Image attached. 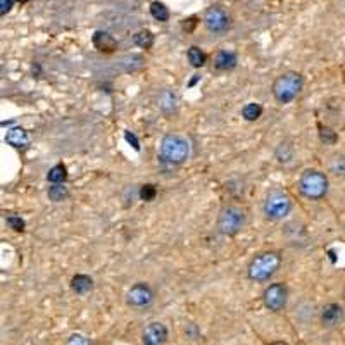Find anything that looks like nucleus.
Masks as SVG:
<instances>
[{
	"label": "nucleus",
	"mask_w": 345,
	"mask_h": 345,
	"mask_svg": "<svg viewBox=\"0 0 345 345\" xmlns=\"http://www.w3.org/2000/svg\"><path fill=\"white\" fill-rule=\"evenodd\" d=\"M159 157L167 164H183L190 157V142L187 137L178 133H169L161 140L159 145Z\"/></svg>",
	"instance_id": "obj_1"
},
{
	"label": "nucleus",
	"mask_w": 345,
	"mask_h": 345,
	"mask_svg": "<svg viewBox=\"0 0 345 345\" xmlns=\"http://www.w3.org/2000/svg\"><path fill=\"white\" fill-rule=\"evenodd\" d=\"M304 88V78L302 74L295 73V71H288L278 76L273 83V95H275L276 102L281 106L293 102L297 99L298 94Z\"/></svg>",
	"instance_id": "obj_2"
},
{
	"label": "nucleus",
	"mask_w": 345,
	"mask_h": 345,
	"mask_svg": "<svg viewBox=\"0 0 345 345\" xmlns=\"http://www.w3.org/2000/svg\"><path fill=\"white\" fill-rule=\"evenodd\" d=\"M281 264V257L278 252H261L250 261L249 268H247V275L252 281H268L278 271Z\"/></svg>",
	"instance_id": "obj_3"
},
{
	"label": "nucleus",
	"mask_w": 345,
	"mask_h": 345,
	"mask_svg": "<svg viewBox=\"0 0 345 345\" xmlns=\"http://www.w3.org/2000/svg\"><path fill=\"white\" fill-rule=\"evenodd\" d=\"M298 190L309 200H319L328 193V178L318 169H306L298 180Z\"/></svg>",
	"instance_id": "obj_4"
},
{
	"label": "nucleus",
	"mask_w": 345,
	"mask_h": 345,
	"mask_svg": "<svg viewBox=\"0 0 345 345\" xmlns=\"http://www.w3.org/2000/svg\"><path fill=\"white\" fill-rule=\"evenodd\" d=\"M245 226V212L238 205H225L218 216V230L226 237H235Z\"/></svg>",
	"instance_id": "obj_5"
},
{
	"label": "nucleus",
	"mask_w": 345,
	"mask_h": 345,
	"mask_svg": "<svg viewBox=\"0 0 345 345\" xmlns=\"http://www.w3.org/2000/svg\"><path fill=\"white\" fill-rule=\"evenodd\" d=\"M292 211V199L287 192L283 190H271L268 193L266 200H264V214L268 220L278 221L287 218Z\"/></svg>",
	"instance_id": "obj_6"
},
{
	"label": "nucleus",
	"mask_w": 345,
	"mask_h": 345,
	"mask_svg": "<svg viewBox=\"0 0 345 345\" xmlns=\"http://www.w3.org/2000/svg\"><path fill=\"white\" fill-rule=\"evenodd\" d=\"M154 300H155L154 290L150 288V285L144 283V281L135 283L133 287L128 290V293H126V304L135 311L149 309V307L154 304Z\"/></svg>",
	"instance_id": "obj_7"
},
{
	"label": "nucleus",
	"mask_w": 345,
	"mask_h": 345,
	"mask_svg": "<svg viewBox=\"0 0 345 345\" xmlns=\"http://www.w3.org/2000/svg\"><path fill=\"white\" fill-rule=\"evenodd\" d=\"M263 302L271 313H280L287 307L288 288L285 283H271L263 292Z\"/></svg>",
	"instance_id": "obj_8"
},
{
	"label": "nucleus",
	"mask_w": 345,
	"mask_h": 345,
	"mask_svg": "<svg viewBox=\"0 0 345 345\" xmlns=\"http://www.w3.org/2000/svg\"><path fill=\"white\" fill-rule=\"evenodd\" d=\"M169 340V330L161 321L149 323L142 331V343L144 345H166Z\"/></svg>",
	"instance_id": "obj_9"
},
{
	"label": "nucleus",
	"mask_w": 345,
	"mask_h": 345,
	"mask_svg": "<svg viewBox=\"0 0 345 345\" xmlns=\"http://www.w3.org/2000/svg\"><path fill=\"white\" fill-rule=\"evenodd\" d=\"M204 24L211 33H225L230 28V16L221 7H212L205 12Z\"/></svg>",
	"instance_id": "obj_10"
},
{
	"label": "nucleus",
	"mask_w": 345,
	"mask_h": 345,
	"mask_svg": "<svg viewBox=\"0 0 345 345\" xmlns=\"http://www.w3.org/2000/svg\"><path fill=\"white\" fill-rule=\"evenodd\" d=\"M342 321H343V307H342V304L331 302V304H326L321 309V323H323V326L336 328V326L342 325Z\"/></svg>",
	"instance_id": "obj_11"
},
{
	"label": "nucleus",
	"mask_w": 345,
	"mask_h": 345,
	"mask_svg": "<svg viewBox=\"0 0 345 345\" xmlns=\"http://www.w3.org/2000/svg\"><path fill=\"white\" fill-rule=\"evenodd\" d=\"M92 44H94V47L102 54H112L117 50V40L111 35V33L102 31V29H99V31L94 33Z\"/></svg>",
	"instance_id": "obj_12"
},
{
	"label": "nucleus",
	"mask_w": 345,
	"mask_h": 345,
	"mask_svg": "<svg viewBox=\"0 0 345 345\" xmlns=\"http://www.w3.org/2000/svg\"><path fill=\"white\" fill-rule=\"evenodd\" d=\"M212 62H214V69L216 71H231L237 67L238 57H237V54L231 52V50H220V52H216V56L212 57Z\"/></svg>",
	"instance_id": "obj_13"
},
{
	"label": "nucleus",
	"mask_w": 345,
	"mask_h": 345,
	"mask_svg": "<svg viewBox=\"0 0 345 345\" xmlns=\"http://www.w3.org/2000/svg\"><path fill=\"white\" fill-rule=\"evenodd\" d=\"M6 142L14 149H26L29 145V135L23 128H12L6 135Z\"/></svg>",
	"instance_id": "obj_14"
},
{
	"label": "nucleus",
	"mask_w": 345,
	"mask_h": 345,
	"mask_svg": "<svg viewBox=\"0 0 345 345\" xmlns=\"http://www.w3.org/2000/svg\"><path fill=\"white\" fill-rule=\"evenodd\" d=\"M94 288V280L88 275H74L71 280V290L76 295H87L88 292H92Z\"/></svg>",
	"instance_id": "obj_15"
},
{
	"label": "nucleus",
	"mask_w": 345,
	"mask_h": 345,
	"mask_svg": "<svg viewBox=\"0 0 345 345\" xmlns=\"http://www.w3.org/2000/svg\"><path fill=\"white\" fill-rule=\"evenodd\" d=\"M47 193L52 202H64L69 197V190H67V187H64V183H52Z\"/></svg>",
	"instance_id": "obj_16"
},
{
	"label": "nucleus",
	"mask_w": 345,
	"mask_h": 345,
	"mask_svg": "<svg viewBox=\"0 0 345 345\" xmlns=\"http://www.w3.org/2000/svg\"><path fill=\"white\" fill-rule=\"evenodd\" d=\"M176 102H178L176 95L169 90H164L161 97H159V106H161V109L166 114H171V112L176 111Z\"/></svg>",
	"instance_id": "obj_17"
},
{
	"label": "nucleus",
	"mask_w": 345,
	"mask_h": 345,
	"mask_svg": "<svg viewBox=\"0 0 345 345\" xmlns=\"http://www.w3.org/2000/svg\"><path fill=\"white\" fill-rule=\"evenodd\" d=\"M187 57H188V62H190V66L192 67H197V69L204 66L205 61H207V56L204 54V50L199 49V47H195V45H192V47L188 49Z\"/></svg>",
	"instance_id": "obj_18"
},
{
	"label": "nucleus",
	"mask_w": 345,
	"mask_h": 345,
	"mask_svg": "<svg viewBox=\"0 0 345 345\" xmlns=\"http://www.w3.org/2000/svg\"><path fill=\"white\" fill-rule=\"evenodd\" d=\"M263 116V107L257 102H249L242 107V117L245 121H257Z\"/></svg>",
	"instance_id": "obj_19"
},
{
	"label": "nucleus",
	"mask_w": 345,
	"mask_h": 345,
	"mask_svg": "<svg viewBox=\"0 0 345 345\" xmlns=\"http://www.w3.org/2000/svg\"><path fill=\"white\" fill-rule=\"evenodd\" d=\"M47 180L50 183H66L67 180V167L64 164H57L47 172Z\"/></svg>",
	"instance_id": "obj_20"
},
{
	"label": "nucleus",
	"mask_w": 345,
	"mask_h": 345,
	"mask_svg": "<svg viewBox=\"0 0 345 345\" xmlns=\"http://www.w3.org/2000/svg\"><path fill=\"white\" fill-rule=\"evenodd\" d=\"M150 14H152L154 19L161 21V23H166V21L169 19V9H167L162 2H159V0H155V2L150 4Z\"/></svg>",
	"instance_id": "obj_21"
},
{
	"label": "nucleus",
	"mask_w": 345,
	"mask_h": 345,
	"mask_svg": "<svg viewBox=\"0 0 345 345\" xmlns=\"http://www.w3.org/2000/svg\"><path fill=\"white\" fill-rule=\"evenodd\" d=\"M133 41L135 45H138L140 49H150L154 45V35L152 31H149V29H142V31H138L137 35L133 36Z\"/></svg>",
	"instance_id": "obj_22"
},
{
	"label": "nucleus",
	"mask_w": 345,
	"mask_h": 345,
	"mask_svg": "<svg viewBox=\"0 0 345 345\" xmlns=\"http://www.w3.org/2000/svg\"><path fill=\"white\" fill-rule=\"evenodd\" d=\"M275 157L278 159L280 162H290L293 157V149L290 144H281L275 152Z\"/></svg>",
	"instance_id": "obj_23"
},
{
	"label": "nucleus",
	"mask_w": 345,
	"mask_h": 345,
	"mask_svg": "<svg viewBox=\"0 0 345 345\" xmlns=\"http://www.w3.org/2000/svg\"><path fill=\"white\" fill-rule=\"evenodd\" d=\"M138 195H140L142 200L152 202L155 197H157V188H155V185H152V183H147V185H144V187H140Z\"/></svg>",
	"instance_id": "obj_24"
},
{
	"label": "nucleus",
	"mask_w": 345,
	"mask_h": 345,
	"mask_svg": "<svg viewBox=\"0 0 345 345\" xmlns=\"http://www.w3.org/2000/svg\"><path fill=\"white\" fill-rule=\"evenodd\" d=\"M7 225L11 226L14 231H18V233H23L24 231V226H26V223L21 216H16V214H11V216H7Z\"/></svg>",
	"instance_id": "obj_25"
},
{
	"label": "nucleus",
	"mask_w": 345,
	"mask_h": 345,
	"mask_svg": "<svg viewBox=\"0 0 345 345\" xmlns=\"http://www.w3.org/2000/svg\"><path fill=\"white\" fill-rule=\"evenodd\" d=\"M64 345H92V342H90V338H87V336L81 333H71L67 336Z\"/></svg>",
	"instance_id": "obj_26"
},
{
	"label": "nucleus",
	"mask_w": 345,
	"mask_h": 345,
	"mask_svg": "<svg viewBox=\"0 0 345 345\" xmlns=\"http://www.w3.org/2000/svg\"><path fill=\"white\" fill-rule=\"evenodd\" d=\"M319 137H321V142H325V144H335L336 140H338V137H336V133L333 130L330 128H321V132H319Z\"/></svg>",
	"instance_id": "obj_27"
},
{
	"label": "nucleus",
	"mask_w": 345,
	"mask_h": 345,
	"mask_svg": "<svg viewBox=\"0 0 345 345\" xmlns=\"http://www.w3.org/2000/svg\"><path fill=\"white\" fill-rule=\"evenodd\" d=\"M14 2H16V0H0V16L7 14V12L12 9Z\"/></svg>",
	"instance_id": "obj_28"
},
{
	"label": "nucleus",
	"mask_w": 345,
	"mask_h": 345,
	"mask_svg": "<svg viewBox=\"0 0 345 345\" xmlns=\"http://www.w3.org/2000/svg\"><path fill=\"white\" fill-rule=\"evenodd\" d=\"M124 138H126V142H128V144H132V145H133V149H135V150H140V144H138L137 137H135L133 133L124 132Z\"/></svg>",
	"instance_id": "obj_29"
},
{
	"label": "nucleus",
	"mask_w": 345,
	"mask_h": 345,
	"mask_svg": "<svg viewBox=\"0 0 345 345\" xmlns=\"http://www.w3.org/2000/svg\"><path fill=\"white\" fill-rule=\"evenodd\" d=\"M195 24H197V18H190V19H187L183 23V29H187V31H192Z\"/></svg>",
	"instance_id": "obj_30"
},
{
	"label": "nucleus",
	"mask_w": 345,
	"mask_h": 345,
	"mask_svg": "<svg viewBox=\"0 0 345 345\" xmlns=\"http://www.w3.org/2000/svg\"><path fill=\"white\" fill-rule=\"evenodd\" d=\"M269 345H288L287 342H273V343H269Z\"/></svg>",
	"instance_id": "obj_31"
},
{
	"label": "nucleus",
	"mask_w": 345,
	"mask_h": 345,
	"mask_svg": "<svg viewBox=\"0 0 345 345\" xmlns=\"http://www.w3.org/2000/svg\"><path fill=\"white\" fill-rule=\"evenodd\" d=\"M16 2H19V4H26V2H29V0H16Z\"/></svg>",
	"instance_id": "obj_32"
}]
</instances>
